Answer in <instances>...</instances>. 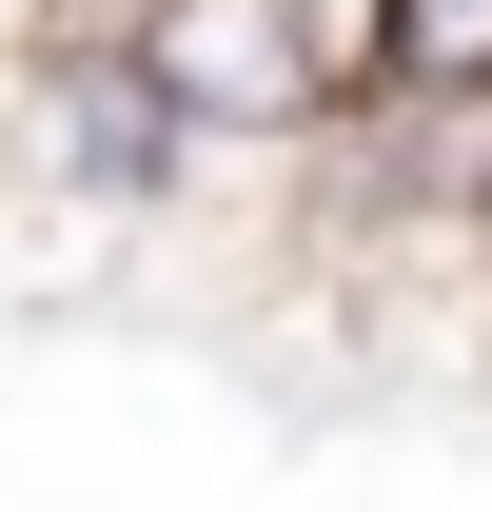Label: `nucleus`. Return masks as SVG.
Listing matches in <instances>:
<instances>
[{
	"instance_id": "3",
	"label": "nucleus",
	"mask_w": 492,
	"mask_h": 512,
	"mask_svg": "<svg viewBox=\"0 0 492 512\" xmlns=\"http://www.w3.org/2000/svg\"><path fill=\"white\" fill-rule=\"evenodd\" d=\"M315 20H335V60H355V79H374V0H315Z\"/></svg>"
},
{
	"instance_id": "1",
	"label": "nucleus",
	"mask_w": 492,
	"mask_h": 512,
	"mask_svg": "<svg viewBox=\"0 0 492 512\" xmlns=\"http://www.w3.org/2000/svg\"><path fill=\"white\" fill-rule=\"evenodd\" d=\"M119 40H138V79L197 119V158H256V178L355 119V60H335L315 0H138Z\"/></svg>"
},
{
	"instance_id": "2",
	"label": "nucleus",
	"mask_w": 492,
	"mask_h": 512,
	"mask_svg": "<svg viewBox=\"0 0 492 512\" xmlns=\"http://www.w3.org/2000/svg\"><path fill=\"white\" fill-rule=\"evenodd\" d=\"M355 99H414V119H492V0H374V79Z\"/></svg>"
}]
</instances>
